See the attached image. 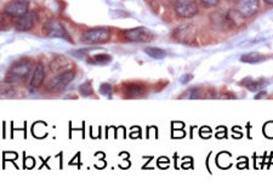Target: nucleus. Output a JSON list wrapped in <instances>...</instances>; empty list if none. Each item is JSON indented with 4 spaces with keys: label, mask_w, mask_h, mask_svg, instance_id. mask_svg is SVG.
<instances>
[{
    "label": "nucleus",
    "mask_w": 273,
    "mask_h": 194,
    "mask_svg": "<svg viewBox=\"0 0 273 194\" xmlns=\"http://www.w3.org/2000/svg\"><path fill=\"white\" fill-rule=\"evenodd\" d=\"M6 15L12 17H21L28 12V3L26 0H12L4 8Z\"/></svg>",
    "instance_id": "nucleus-6"
},
{
    "label": "nucleus",
    "mask_w": 273,
    "mask_h": 194,
    "mask_svg": "<svg viewBox=\"0 0 273 194\" xmlns=\"http://www.w3.org/2000/svg\"><path fill=\"white\" fill-rule=\"evenodd\" d=\"M45 29H47V34L48 36H54V38H62L65 39V40H69V35L68 33H67V30L65 29V27L62 26V24L59 22H49L47 24V27H45Z\"/></svg>",
    "instance_id": "nucleus-8"
},
{
    "label": "nucleus",
    "mask_w": 273,
    "mask_h": 194,
    "mask_svg": "<svg viewBox=\"0 0 273 194\" xmlns=\"http://www.w3.org/2000/svg\"><path fill=\"white\" fill-rule=\"evenodd\" d=\"M259 10V0H239L237 5V11L243 17H251Z\"/></svg>",
    "instance_id": "nucleus-7"
},
{
    "label": "nucleus",
    "mask_w": 273,
    "mask_h": 194,
    "mask_svg": "<svg viewBox=\"0 0 273 194\" xmlns=\"http://www.w3.org/2000/svg\"><path fill=\"white\" fill-rule=\"evenodd\" d=\"M227 2H229V3H238L239 0H227Z\"/></svg>",
    "instance_id": "nucleus-21"
},
{
    "label": "nucleus",
    "mask_w": 273,
    "mask_h": 194,
    "mask_svg": "<svg viewBox=\"0 0 273 194\" xmlns=\"http://www.w3.org/2000/svg\"><path fill=\"white\" fill-rule=\"evenodd\" d=\"M75 77V72L74 71H65L62 73H60L56 78H54L51 80V83H49L48 87L49 90L53 91V92H59V91H62L65 87L68 85Z\"/></svg>",
    "instance_id": "nucleus-3"
},
{
    "label": "nucleus",
    "mask_w": 273,
    "mask_h": 194,
    "mask_svg": "<svg viewBox=\"0 0 273 194\" xmlns=\"http://www.w3.org/2000/svg\"><path fill=\"white\" fill-rule=\"evenodd\" d=\"M126 40L132 42H147L153 39V34L148 29L144 28V27H139V28H132L126 30L124 33Z\"/></svg>",
    "instance_id": "nucleus-5"
},
{
    "label": "nucleus",
    "mask_w": 273,
    "mask_h": 194,
    "mask_svg": "<svg viewBox=\"0 0 273 194\" xmlns=\"http://www.w3.org/2000/svg\"><path fill=\"white\" fill-rule=\"evenodd\" d=\"M200 3L204 8H214L218 4V0H200Z\"/></svg>",
    "instance_id": "nucleus-19"
},
{
    "label": "nucleus",
    "mask_w": 273,
    "mask_h": 194,
    "mask_svg": "<svg viewBox=\"0 0 273 194\" xmlns=\"http://www.w3.org/2000/svg\"><path fill=\"white\" fill-rule=\"evenodd\" d=\"M93 61L97 65H107L112 61V57L109 55L101 54V55H96V56L93 57Z\"/></svg>",
    "instance_id": "nucleus-15"
},
{
    "label": "nucleus",
    "mask_w": 273,
    "mask_h": 194,
    "mask_svg": "<svg viewBox=\"0 0 273 194\" xmlns=\"http://www.w3.org/2000/svg\"><path fill=\"white\" fill-rule=\"evenodd\" d=\"M263 81L259 80V81H250V83L247 84V86L249 87V90L250 91H257L260 89V87H262Z\"/></svg>",
    "instance_id": "nucleus-18"
},
{
    "label": "nucleus",
    "mask_w": 273,
    "mask_h": 194,
    "mask_svg": "<svg viewBox=\"0 0 273 194\" xmlns=\"http://www.w3.org/2000/svg\"><path fill=\"white\" fill-rule=\"evenodd\" d=\"M263 60H265V57H263L261 54H257V53H250L247 55H243L242 56V62H245V63H257Z\"/></svg>",
    "instance_id": "nucleus-13"
},
{
    "label": "nucleus",
    "mask_w": 273,
    "mask_h": 194,
    "mask_svg": "<svg viewBox=\"0 0 273 194\" xmlns=\"http://www.w3.org/2000/svg\"><path fill=\"white\" fill-rule=\"evenodd\" d=\"M197 34V27L192 23H185L181 24L174 30V38L175 40L180 42H191L196 38Z\"/></svg>",
    "instance_id": "nucleus-4"
},
{
    "label": "nucleus",
    "mask_w": 273,
    "mask_h": 194,
    "mask_svg": "<svg viewBox=\"0 0 273 194\" xmlns=\"http://www.w3.org/2000/svg\"><path fill=\"white\" fill-rule=\"evenodd\" d=\"M100 93L103 96L111 97L112 96V86L109 84H102L100 87Z\"/></svg>",
    "instance_id": "nucleus-17"
},
{
    "label": "nucleus",
    "mask_w": 273,
    "mask_h": 194,
    "mask_svg": "<svg viewBox=\"0 0 273 194\" xmlns=\"http://www.w3.org/2000/svg\"><path fill=\"white\" fill-rule=\"evenodd\" d=\"M34 22H35L34 15L27 12L26 15L17 18L16 23H15V28L17 30H21V32H26V30H29L33 26H34Z\"/></svg>",
    "instance_id": "nucleus-10"
},
{
    "label": "nucleus",
    "mask_w": 273,
    "mask_h": 194,
    "mask_svg": "<svg viewBox=\"0 0 273 194\" xmlns=\"http://www.w3.org/2000/svg\"><path fill=\"white\" fill-rule=\"evenodd\" d=\"M111 38V30L107 28H93L83 34V41L86 44H103Z\"/></svg>",
    "instance_id": "nucleus-1"
},
{
    "label": "nucleus",
    "mask_w": 273,
    "mask_h": 194,
    "mask_svg": "<svg viewBox=\"0 0 273 194\" xmlns=\"http://www.w3.org/2000/svg\"><path fill=\"white\" fill-rule=\"evenodd\" d=\"M265 3H267V4H269V5H273V0H265Z\"/></svg>",
    "instance_id": "nucleus-20"
},
{
    "label": "nucleus",
    "mask_w": 273,
    "mask_h": 194,
    "mask_svg": "<svg viewBox=\"0 0 273 194\" xmlns=\"http://www.w3.org/2000/svg\"><path fill=\"white\" fill-rule=\"evenodd\" d=\"M145 93V89L142 85L140 84H132L129 85V87L125 89V95L129 96L130 99H135V97H140Z\"/></svg>",
    "instance_id": "nucleus-12"
},
{
    "label": "nucleus",
    "mask_w": 273,
    "mask_h": 194,
    "mask_svg": "<svg viewBox=\"0 0 273 194\" xmlns=\"http://www.w3.org/2000/svg\"><path fill=\"white\" fill-rule=\"evenodd\" d=\"M44 78H45L44 67H42L41 63H38V65L35 66L34 72H33V77L30 79L29 86L32 87V89H38V87L41 86Z\"/></svg>",
    "instance_id": "nucleus-11"
},
{
    "label": "nucleus",
    "mask_w": 273,
    "mask_h": 194,
    "mask_svg": "<svg viewBox=\"0 0 273 194\" xmlns=\"http://www.w3.org/2000/svg\"><path fill=\"white\" fill-rule=\"evenodd\" d=\"M30 72V63L27 61H22V62H18L15 65L9 72V74L11 75L14 79H24V77L29 74Z\"/></svg>",
    "instance_id": "nucleus-9"
},
{
    "label": "nucleus",
    "mask_w": 273,
    "mask_h": 194,
    "mask_svg": "<svg viewBox=\"0 0 273 194\" xmlns=\"http://www.w3.org/2000/svg\"><path fill=\"white\" fill-rule=\"evenodd\" d=\"M175 12L181 18H191L198 14V5L194 0H177L175 4Z\"/></svg>",
    "instance_id": "nucleus-2"
},
{
    "label": "nucleus",
    "mask_w": 273,
    "mask_h": 194,
    "mask_svg": "<svg viewBox=\"0 0 273 194\" xmlns=\"http://www.w3.org/2000/svg\"><path fill=\"white\" fill-rule=\"evenodd\" d=\"M145 53L147 54L150 57H152V59H157V60L164 59V57L166 56L165 51L162 50V48H158V47H147L145 50Z\"/></svg>",
    "instance_id": "nucleus-14"
},
{
    "label": "nucleus",
    "mask_w": 273,
    "mask_h": 194,
    "mask_svg": "<svg viewBox=\"0 0 273 194\" xmlns=\"http://www.w3.org/2000/svg\"><path fill=\"white\" fill-rule=\"evenodd\" d=\"M79 92H80L81 96H91L94 93L93 87H91L90 83H84L83 85H80V87H79Z\"/></svg>",
    "instance_id": "nucleus-16"
}]
</instances>
